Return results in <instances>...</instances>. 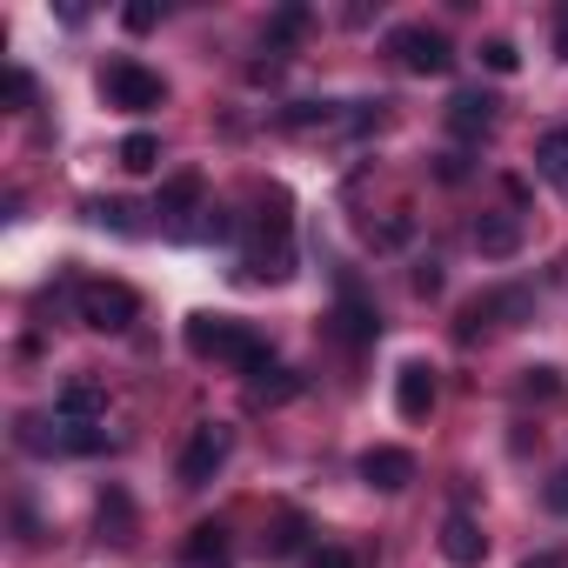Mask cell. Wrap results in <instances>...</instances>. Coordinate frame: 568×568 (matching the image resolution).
<instances>
[{
    "label": "cell",
    "mask_w": 568,
    "mask_h": 568,
    "mask_svg": "<svg viewBox=\"0 0 568 568\" xmlns=\"http://www.w3.org/2000/svg\"><path fill=\"white\" fill-rule=\"evenodd\" d=\"M408 234H415V214H395V221H382V227H375V241H382V247H402Z\"/></svg>",
    "instance_id": "cell-28"
},
{
    "label": "cell",
    "mask_w": 568,
    "mask_h": 568,
    "mask_svg": "<svg viewBox=\"0 0 568 568\" xmlns=\"http://www.w3.org/2000/svg\"><path fill=\"white\" fill-rule=\"evenodd\" d=\"M54 408H61V422H101V408H108V388L81 375V382H68V388H61V402H54Z\"/></svg>",
    "instance_id": "cell-15"
},
{
    "label": "cell",
    "mask_w": 568,
    "mask_h": 568,
    "mask_svg": "<svg viewBox=\"0 0 568 568\" xmlns=\"http://www.w3.org/2000/svg\"><path fill=\"white\" fill-rule=\"evenodd\" d=\"M247 395H254L261 408H281V402H295V395H302V375H288V368H274V362H267V368L247 375Z\"/></svg>",
    "instance_id": "cell-16"
},
{
    "label": "cell",
    "mask_w": 568,
    "mask_h": 568,
    "mask_svg": "<svg viewBox=\"0 0 568 568\" xmlns=\"http://www.w3.org/2000/svg\"><path fill=\"white\" fill-rule=\"evenodd\" d=\"M481 68H488V74H515V68H521L515 41H508V34H488V41H481Z\"/></svg>",
    "instance_id": "cell-23"
},
{
    "label": "cell",
    "mask_w": 568,
    "mask_h": 568,
    "mask_svg": "<svg viewBox=\"0 0 568 568\" xmlns=\"http://www.w3.org/2000/svg\"><path fill=\"white\" fill-rule=\"evenodd\" d=\"M395 408H402V422H428V415H435V368H428V362H402V375H395Z\"/></svg>",
    "instance_id": "cell-8"
},
{
    "label": "cell",
    "mask_w": 568,
    "mask_h": 568,
    "mask_svg": "<svg viewBox=\"0 0 568 568\" xmlns=\"http://www.w3.org/2000/svg\"><path fill=\"white\" fill-rule=\"evenodd\" d=\"M101 94H108V108L148 114V108L168 101V81H161L154 68H141V61H108V68H101Z\"/></svg>",
    "instance_id": "cell-4"
},
{
    "label": "cell",
    "mask_w": 568,
    "mask_h": 568,
    "mask_svg": "<svg viewBox=\"0 0 568 568\" xmlns=\"http://www.w3.org/2000/svg\"><path fill=\"white\" fill-rule=\"evenodd\" d=\"M362 481L382 488V495H402V488L415 481V455H408V448H368V455H362Z\"/></svg>",
    "instance_id": "cell-10"
},
{
    "label": "cell",
    "mask_w": 568,
    "mask_h": 568,
    "mask_svg": "<svg viewBox=\"0 0 568 568\" xmlns=\"http://www.w3.org/2000/svg\"><path fill=\"white\" fill-rule=\"evenodd\" d=\"M442 561H448V568H481V561H488V535H481L462 508L442 521Z\"/></svg>",
    "instance_id": "cell-9"
},
{
    "label": "cell",
    "mask_w": 568,
    "mask_h": 568,
    "mask_svg": "<svg viewBox=\"0 0 568 568\" xmlns=\"http://www.w3.org/2000/svg\"><path fill=\"white\" fill-rule=\"evenodd\" d=\"M134 535H141V521H134V501H128V488H108V495H101V541L128 548Z\"/></svg>",
    "instance_id": "cell-14"
},
{
    "label": "cell",
    "mask_w": 568,
    "mask_h": 568,
    "mask_svg": "<svg viewBox=\"0 0 568 568\" xmlns=\"http://www.w3.org/2000/svg\"><path fill=\"white\" fill-rule=\"evenodd\" d=\"M495 108H501L495 94L468 88V94H455V101H448V128H455V134H488V128H495Z\"/></svg>",
    "instance_id": "cell-12"
},
{
    "label": "cell",
    "mask_w": 568,
    "mask_h": 568,
    "mask_svg": "<svg viewBox=\"0 0 568 568\" xmlns=\"http://www.w3.org/2000/svg\"><path fill=\"white\" fill-rule=\"evenodd\" d=\"M154 21H161V14L148 8V0H134V8H121V28H128V34H148Z\"/></svg>",
    "instance_id": "cell-29"
},
{
    "label": "cell",
    "mask_w": 568,
    "mask_h": 568,
    "mask_svg": "<svg viewBox=\"0 0 568 568\" xmlns=\"http://www.w3.org/2000/svg\"><path fill=\"white\" fill-rule=\"evenodd\" d=\"M74 315L94 335H128L134 315H141V295L128 288V281H81V288H74Z\"/></svg>",
    "instance_id": "cell-3"
},
{
    "label": "cell",
    "mask_w": 568,
    "mask_h": 568,
    "mask_svg": "<svg viewBox=\"0 0 568 568\" xmlns=\"http://www.w3.org/2000/svg\"><path fill=\"white\" fill-rule=\"evenodd\" d=\"M302 535H308V521H302L295 508H281V515H274V528H267V555H295V548H302Z\"/></svg>",
    "instance_id": "cell-21"
},
{
    "label": "cell",
    "mask_w": 568,
    "mask_h": 568,
    "mask_svg": "<svg viewBox=\"0 0 568 568\" xmlns=\"http://www.w3.org/2000/svg\"><path fill=\"white\" fill-rule=\"evenodd\" d=\"M8 108H14V114L34 108V74H28V68H8Z\"/></svg>",
    "instance_id": "cell-25"
},
{
    "label": "cell",
    "mask_w": 568,
    "mask_h": 568,
    "mask_svg": "<svg viewBox=\"0 0 568 568\" xmlns=\"http://www.w3.org/2000/svg\"><path fill=\"white\" fill-rule=\"evenodd\" d=\"M181 561H187V568H234L227 528H221V521H194L187 541H181Z\"/></svg>",
    "instance_id": "cell-11"
},
{
    "label": "cell",
    "mask_w": 568,
    "mask_h": 568,
    "mask_svg": "<svg viewBox=\"0 0 568 568\" xmlns=\"http://www.w3.org/2000/svg\"><path fill=\"white\" fill-rule=\"evenodd\" d=\"M201 194H207V187H201V174H174V181L161 187L154 214H161V221H174V214H194V207H201ZM201 214H207V207H201Z\"/></svg>",
    "instance_id": "cell-18"
},
{
    "label": "cell",
    "mask_w": 568,
    "mask_h": 568,
    "mask_svg": "<svg viewBox=\"0 0 568 568\" xmlns=\"http://www.w3.org/2000/svg\"><path fill=\"white\" fill-rule=\"evenodd\" d=\"M335 328H342V342H355V348H368V342L382 335V315H375V302L355 288V281H342V295H335Z\"/></svg>",
    "instance_id": "cell-7"
},
{
    "label": "cell",
    "mask_w": 568,
    "mask_h": 568,
    "mask_svg": "<svg viewBox=\"0 0 568 568\" xmlns=\"http://www.w3.org/2000/svg\"><path fill=\"white\" fill-rule=\"evenodd\" d=\"M475 247H481L488 261H508V254L521 247V221H515V214H481V221H475Z\"/></svg>",
    "instance_id": "cell-13"
},
{
    "label": "cell",
    "mask_w": 568,
    "mask_h": 568,
    "mask_svg": "<svg viewBox=\"0 0 568 568\" xmlns=\"http://www.w3.org/2000/svg\"><path fill=\"white\" fill-rule=\"evenodd\" d=\"M535 174H541L548 187H568V128H548V134L535 141Z\"/></svg>",
    "instance_id": "cell-17"
},
{
    "label": "cell",
    "mask_w": 568,
    "mask_h": 568,
    "mask_svg": "<svg viewBox=\"0 0 568 568\" xmlns=\"http://www.w3.org/2000/svg\"><path fill=\"white\" fill-rule=\"evenodd\" d=\"M187 348H194L201 362H227V368H241V375H254V368L274 362V355L261 348V335L241 328V322H227V315H194V322H187Z\"/></svg>",
    "instance_id": "cell-1"
},
{
    "label": "cell",
    "mask_w": 568,
    "mask_h": 568,
    "mask_svg": "<svg viewBox=\"0 0 568 568\" xmlns=\"http://www.w3.org/2000/svg\"><path fill=\"white\" fill-rule=\"evenodd\" d=\"M555 54L568 61V8H555Z\"/></svg>",
    "instance_id": "cell-33"
},
{
    "label": "cell",
    "mask_w": 568,
    "mask_h": 568,
    "mask_svg": "<svg viewBox=\"0 0 568 568\" xmlns=\"http://www.w3.org/2000/svg\"><path fill=\"white\" fill-rule=\"evenodd\" d=\"M121 168H128V174H154V168H161V141H154V134H128V141H121Z\"/></svg>",
    "instance_id": "cell-22"
},
{
    "label": "cell",
    "mask_w": 568,
    "mask_h": 568,
    "mask_svg": "<svg viewBox=\"0 0 568 568\" xmlns=\"http://www.w3.org/2000/svg\"><path fill=\"white\" fill-rule=\"evenodd\" d=\"M108 428L101 422H54V455H101Z\"/></svg>",
    "instance_id": "cell-19"
},
{
    "label": "cell",
    "mask_w": 568,
    "mask_h": 568,
    "mask_svg": "<svg viewBox=\"0 0 568 568\" xmlns=\"http://www.w3.org/2000/svg\"><path fill=\"white\" fill-rule=\"evenodd\" d=\"M254 281H288L295 274V241H288V194H274V207H261L254 221V254H247Z\"/></svg>",
    "instance_id": "cell-2"
},
{
    "label": "cell",
    "mask_w": 568,
    "mask_h": 568,
    "mask_svg": "<svg viewBox=\"0 0 568 568\" xmlns=\"http://www.w3.org/2000/svg\"><path fill=\"white\" fill-rule=\"evenodd\" d=\"M415 295H442V261H422L415 267Z\"/></svg>",
    "instance_id": "cell-31"
},
{
    "label": "cell",
    "mask_w": 568,
    "mask_h": 568,
    "mask_svg": "<svg viewBox=\"0 0 568 568\" xmlns=\"http://www.w3.org/2000/svg\"><path fill=\"white\" fill-rule=\"evenodd\" d=\"M541 508H548V515H568V468H555V475H548V488H541Z\"/></svg>",
    "instance_id": "cell-27"
},
{
    "label": "cell",
    "mask_w": 568,
    "mask_h": 568,
    "mask_svg": "<svg viewBox=\"0 0 568 568\" xmlns=\"http://www.w3.org/2000/svg\"><path fill=\"white\" fill-rule=\"evenodd\" d=\"M308 568H355V555H348V548H315Z\"/></svg>",
    "instance_id": "cell-32"
},
{
    "label": "cell",
    "mask_w": 568,
    "mask_h": 568,
    "mask_svg": "<svg viewBox=\"0 0 568 568\" xmlns=\"http://www.w3.org/2000/svg\"><path fill=\"white\" fill-rule=\"evenodd\" d=\"M342 114L328 108V101H288L281 108V128H295V134H308V128H335Z\"/></svg>",
    "instance_id": "cell-20"
},
{
    "label": "cell",
    "mask_w": 568,
    "mask_h": 568,
    "mask_svg": "<svg viewBox=\"0 0 568 568\" xmlns=\"http://www.w3.org/2000/svg\"><path fill=\"white\" fill-rule=\"evenodd\" d=\"M555 388H561V382H555V368H528V375H521V395H528V402H548Z\"/></svg>",
    "instance_id": "cell-26"
},
{
    "label": "cell",
    "mask_w": 568,
    "mask_h": 568,
    "mask_svg": "<svg viewBox=\"0 0 568 568\" xmlns=\"http://www.w3.org/2000/svg\"><path fill=\"white\" fill-rule=\"evenodd\" d=\"M521 568H568V555H555V548H548V555H528Z\"/></svg>",
    "instance_id": "cell-34"
},
{
    "label": "cell",
    "mask_w": 568,
    "mask_h": 568,
    "mask_svg": "<svg viewBox=\"0 0 568 568\" xmlns=\"http://www.w3.org/2000/svg\"><path fill=\"white\" fill-rule=\"evenodd\" d=\"M88 221H101L114 234H134V207L128 201H88Z\"/></svg>",
    "instance_id": "cell-24"
},
{
    "label": "cell",
    "mask_w": 568,
    "mask_h": 568,
    "mask_svg": "<svg viewBox=\"0 0 568 568\" xmlns=\"http://www.w3.org/2000/svg\"><path fill=\"white\" fill-rule=\"evenodd\" d=\"M227 455H234V428H227V422H201V428L187 435V448H181V468H174L181 488H207Z\"/></svg>",
    "instance_id": "cell-5"
},
{
    "label": "cell",
    "mask_w": 568,
    "mask_h": 568,
    "mask_svg": "<svg viewBox=\"0 0 568 568\" xmlns=\"http://www.w3.org/2000/svg\"><path fill=\"white\" fill-rule=\"evenodd\" d=\"M302 28H308V14H302V8H281V14H274V41H295Z\"/></svg>",
    "instance_id": "cell-30"
},
{
    "label": "cell",
    "mask_w": 568,
    "mask_h": 568,
    "mask_svg": "<svg viewBox=\"0 0 568 568\" xmlns=\"http://www.w3.org/2000/svg\"><path fill=\"white\" fill-rule=\"evenodd\" d=\"M388 54H395L408 74H448V68H455V48H448V34H435V28H395V34H388Z\"/></svg>",
    "instance_id": "cell-6"
}]
</instances>
